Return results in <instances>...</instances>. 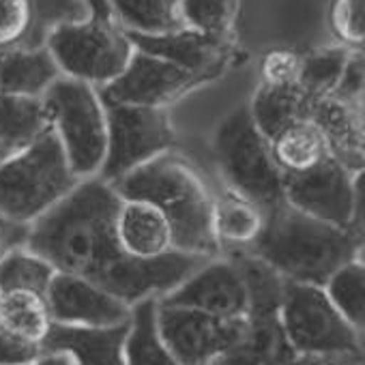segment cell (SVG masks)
Returning a JSON list of instances; mask_svg holds the SVG:
<instances>
[{
	"label": "cell",
	"instance_id": "cell-1",
	"mask_svg": "<svg viewBox=\"0 0 365 365\" xmlns=\"http://www.w3.org/2000/svg\"><path fill=\"white\" fill-rule=\"evenodd\" d=\"M120 198L112 182L84 178L48 213L29 226L24 247L56 273L93 279L118 254L114 220Z\"/></svg>",
	"mask_w": 365,
	"mask_h": 365
},
{
	"label": "cell",
	"instance_id": "cell-2",
	"mask_svg": "<svg viewBox=\"0 0 365 365\" xmlns=\"http://www.w3.org/2000/svg\"><path fill=\"white\" fill-rule=\"evenodd\" d=\"M118 198L144 200L170 222L176 252L211 258L217 241L211 228L213 198L200 176L178 157L165 153L112 182Z\"/></svg>",
	"mask_w": 365,
	"mask_h": 365
},
{
	"label": "cell",
	"instance_id": "cell-3",
	"mask_svg": "<svg viewBox=\"0 0 365 365\" xmlns=\"http://www.w3.org/2000/svg\"><path fill=\"white\" fill-rule=\"evenodd\" d=\"M254 247L288 282L320 288L339 267L356 258V239L350 230L318 222L286 202L264 215Z\"/></svg>",
	"mask_w": 365,
	"mask_h": 365
},
{
	"label": "cell",
	"instance_id": "cell-4",
	"mask_svg": "<svg viewBox=\"0 0 365 365\" xmlns=\"http://www.w3.org/2000/svg\"><path fill=\"white\" fill-rule=\"evenodd\" d=\"M78 182L80 178L50 127L33 144L0 163V220L14 226H31Z\"/></svg>",
	"mask_w": 365,
	"mask_h": 365
},
{
	"label": "cell",
	"instance_id": "cell-5",
	"mask_svg": "<svg viewBox=\"0 0 365 365\" xmlns=\"http://www.w3.org/2000/svg\"><path fill=\"white\" fill-rule=\"evenodd\" d=\"M41 99L73 174L80 180L99 176L108 148L106 106L99 91L63 76Z\"/></svg>",
	"mask_w": 365,
	"mask_h": 365
},
{
	"label": "cell",
	"instance_id": "cell-6",
	"mask_svg": "<svg viewBox=\"0 0 365 365\" xmlns=\"http://www.w3.org/2000/svg\"><path fill=\"white\" fill-rule=\"evenodd\" d=\"M46 48L65 78L86 82L95 88L118 78L135 50L118 18L99 14L56 26Z\"/></svg>",
	"mask_w": 365,
	"mask_h": 365
},
{
	"label": "cell",
	"instance_id": "cell-7",
	"mask_svg": "<svg viewBox=\"0 0 365 365\" xmlns=\"http://www.w3.org/2000/svg\"><path fill=\"white\" fill-rule=\"evenodd\" d=\"M215 153L237 194L262 211L284 205V176L273 161L269 140L252 120L250 108H239L220 125Z\"/></svg>",
	"mask_w": 365,
	"mask_h": 365
},
{
	"label": "cell",
	"instance_id": "cell-8",
	"mask_svg": "<svg viewBox=\"0 0 365 365\" xmlns=\"http://www.w3.org/2000/svg\"><path fill=\"white\" fill-rule=\"evenodd\" d=\"M282 327L290 348L307 359L361 354V331L339 316L320 286L286 284Z\"/></svg>",
	"mask_w": 365,
	"mask_h": 365
},
{
	"label": "cell",
	"instance_id": "cell-9",
	"mask_svg": "<svg viewBox=\"0 0 365 365\" xmlns=\"http://www.w3.org/2000/svg\"><path fill=\"white\" fill-rule=\"evenodd\" d=\"M108 120V148L99 178L114 182L135 168L170 153L174 129L163 108L103 103Z\"/></svg>",
	"mask_w": 365,
	"mask_h": 365
},
{
	"label": "cell",
	"instance_id": "cell-10",
	"mask_svg": "<svg viewBox=\"0 0 365 365\" xmlns=\"http://www.w3.org/2000/svg\"><path fill=\"white\" fill-rule=\"evenodd\" d=\"M207 260V256L172 252L159 258H131L123 252L106 264L91 282L133 307L146 299H161L180 286L192 273H196Z\"/></svg>",
	"mask_w": 365,
	"mask_h": 365
},
{
	"label": "cell",
	"instance_id": "cell-11",
	"mask_svg": "<svg viewBox=\"0 0 365 365\" xmlns=\"http://www.w3.org/2000/svg\"><path fill=\"white\" fill-rule=\"evenodd\" d=\"M157 327L178 365H209L243 335V320H222L196 309L163 305L157 299Z\"/></svg>",
	"mask_w": 365,
	"mask_h": 365
},
{
	"label": "cell",
	"instance_id": "cell-12",
	"mask_svg": "<svg viewBox=\"0 0 365 365\" xmlns=\"http://www.w3.org/2000/svg\"><path fill=\"white\" fill-rule=\"evenodd\" d=\"M284 202L318 222L350 230L356 217V185L350 170L329 157L305 174L284 176Z\"/></svg>",
	"mask_w": 365,
	"mask_h": 365
},
{
	"label": "cell",
	"instance_id": "cell-13",
	"mask_svg": "<svg viewBox=\"0 0 365 365\" xmlns=\"http://www.w3.org/2000/svg\"><path fill=\"white\" fill-rule=\"evenodd\" d=\"M205 80V76L133 50V56L129 58L123 73L97 91L103 103L165 108L170 101L178 99L182 93H187Z\"/></svg>",
	"mask_w": 365,
	"mask_h": 365
},
{
	"label": "cell",
	"instance_id": "cell-14",
	"mask_svg": "<svg viewBox=\"0 0 365 365\" xmlns=\"http://www.w3.org/2000/svg\"><path fill=\"white\" fill-rule=\"evenodd\" d=\"M159 303L196 309L222 320H243L252 309V292L230 262L207 260Z\"/></svg>",
	"mask_w": 365,
	"mask_h": 365
},
{
	"label": "cell",
	"instance_id": "cell-15",
	"mask_svg": "<svg viewBox=\"0 0 365 365\" xmlns=\"http://www.w3.org/2000/svg\"><path fill=\"white\" fill-rule=\"evenodd\" d=\"M54 324L67 327H114L131 316V307L82 275L54 273L46 292Z\"/></svg>",
	"mask_w": 365,
	"mask_h": 365
},
{
	"label": "cell",
	"instance_id": "cell-16",
	"mask_svg": "<svg viewBox=\"0 0 365 365\" xmlns=\"http://www.w3.org/2000/svg\"><path fill=\"white\" fill-rule=\"evenodd\" d=\"M84 18L82 0H0V52L43 48L56 26Z\"/></svg>",
	"mask_w": 365,
	"mask_h": 365
},
{
	"label": "cell",
	"instance_id": "cell-17",
	"mask_svg": "<svg viewBox=\"0 0 365 365\" xmlns=\"http://www.w3.org/2000/svg\"><path fill=\"white\" fill-rule=\"evenodd\" d=\"M129 320L114 327L54 324L46 335L43 354H67L73 365H125V337Z\"/></svg>",
	"mask_w": 365,
	"mask_h": 365
},
{
	"label": "cell",
	"instance_id": "cell-18",
	"mask_svg": "<svg viewBox=\"0 0 365 365\" xmlns=\"http://www.w3.org/2000/svg\"><path fill=\"white\" fill-rule=\"evenodd\" d=\"M116 245L131 258H159L176 252L174 232L168 217L144 200L120 198L114 220Z\"/></svg>",
	"mask_w": 365,
	"mask_h": 365
},
{
	"label": "cell",
	"instance_id": "cell-19",
	"mask_svg": "<svg viewBox=\"0 0 365 365\" xmlns=\"http://www.w3.org/2000/svg\"><path fill=\"white\" fill-rule=\"evenodd\" d=\"M127 37L135 50L178 65L198 76L211 78L217 71L222 46L215 37H207L192 29H180L163 35H138L127 31Z\"/></svg>",
	"mask_w": 365,
	"mask_h": 365
},
{
	"label": "cell",
	"instance_id": "cell-20",
	"mask_svg": "<svg viewBox=\"0 0 365 365\" xmlns=\"http://www.w3.org/2000/svg\"><path fill=\"white\" fill-rule=\"evenodd\" d=\"M269 144L282 176L305 174L333 157L322 129L309 116L284 127Z\"/></svg>",
	"mask_w": 365,
	"mask_h": 365
},
{
	"label": "cell",
	"instance_id": "cell-21",
	"mask_svg": "<svg viewBox=\"0 0 365 365\" xmlns=\"http://www.w3.org/2000/svg\"><path fill=\"white\" fill-rule=\"evenodd\" d=\"M63 73L50 50H9L0 52V95L43 97Z\"/></svg>",
	"mask_w": 365,
	"mask_h": 365
},
{
	"label": "cell",
	"instance_id": "cell-22",
	"mask_svg": "<svg viewBox=\"0 0 365 365\" xmlns=\"http://www.w3.org/2000/svg\"><path fill=\"white\" fill-rule=\"evenodd\" d=\"M50 129L41 97L0 95V146L18 153Z\"/></svg>",
	"mask_w": 365,
	"mask_h": 365
},
{
	"label": "cell",
	"instance_id": "cell-23",
	"mask_svg": "<svg viewBox=\"0 0 365 365\" xmlns=\"http://www.w3.org/2000/svg\"><path fill=\"white\" fill-rule=\"evenodd\" d=\"M123 356L125 365H178L157 327V299H146L131 307Z\"/></svg>",
	"mask_w": 365,
	"mask_h": 365
},
{
	"label": "cell",
	"instance_id": "cell-24",
	"mask_svg": "<svg viewBox=\"0 0 365 365\" xmlns=\"http://www.w3.org/2000/svg\"><path fill=\"white\" fill-rule=\"evenodd\" d=\"M211 228L217 245H254L264 228V211L245 196L228 192L213 200Z\"/></svg>",
	"mask_w": 365,
	"mask_h": 365
},
{
	"label": "cell",
	"instance_id": "cell-25",
	"mask_svg": "<svg viewBox=\"0 0 365 365\" xmlns=\"http://www.w3.org/2000/svg\"><path fill=\"white\" fill-rule=\"evenodd\" d=\"M312 99L301 91V86H262L254 95L250 114L260 133L273 140L290 123L305 118L309 114Z\"/></svg>",
	"mask_w": 365,
	"mask_h": 365
},
{
	"label": "cell",
	"instance_id": "cell-26",
	"mask_svg": "<svg viewBox=\"0 0 365 365\" xmlns=\"http://www.w3.org/2000/svg\"><path fill=\"white\" fill-rule=\"evenodd\" d=\"M120 26L138 35H163L185 29L180 20L182 0H110Z\"/></svg>",
	"mask_w": 365,
	"mask_h": 365
},
{
	"label": "cell",
	"instance_id": "cell-27",
	"mask_svg": "<svg viewBox=\"0 0 365 365\" xmlns=\"http://www.w3.org/2000/svg\"><path fill=\"white\" fill-rule=\"evenodd\" d=\"M0 324L35 344H43L52 327L46 297L31 290L3 292L0 294Z\"/></svg>",
	"mask_w": 365,
	"mask_h": 365
},
{
	"label": "cell",
	"instance_id": "cell-28",
	"mask_svg": "<svg viewBox=\"0 0 365 365\" xmlns=\"http://www.w3.org/2000/svg\"><path fill=\"white\" fill-rule=\"evenodd\" d=\"M327 299L331 305L339 312V316L354 327L356 331H363L365 324V269L363 260L354 258L339 267L322 286Z\"/></svg>",
	"mask_w": 365,
	"mask_h": 365
},
{
	"label": "cell",
	"instance_id": "cell-29",
	"mask_svg": "<svg viewBox=\"0 0 365 365\" xmlns=\"http://www.w3.org/2000/svg\"><path fill=\"white\" fill-rule=\"evenodd\" d=\"M54 273V267L31 250H7L0 256V292L31 290L46 297Z\"/></svg>",
	"mask_w": 365,
	"mask_h": 365
},
{
	"label": "cell",
	"instance_id": "cell-30",
	"mask_svg": "<svg viewBox=\"0 0 365 365\" xmlns=\"http://www.w3.org/2000/svg\"><path fill=\"white\" fill-rule=\"evenodd\" d=\"M350 52L352 50H346L339 46V48L318 50V52L301 58V73H299L301 91L312 101L333 95Z\"/></svg>",
	"mask_w": 365,
	"mask_h": 365
},
{
	"label": "cell",
	"instance_id": "cell-31",
	"mask_svg": "<svg viewBox=\"0 0 365 365\" xmlns=\"http://www.w3.org/2000/svg\"><path fill=\"white\" fill-rule=\"evenodd\" d=\"M235 11L237 0H182L180 3V20L185 29L215 39H222L230 29Z\"/></svg>",
	"mask_w": 365,
	"mask_h": 365
},
{
	"label": "cell",
	"instance_id": "cell-32",
	"mask_svg": "<svg viewBox=\"0 0 365 365\" xmlns=\"http://www.w3.org/2000/svg\"><path fill=\"white\" fill-rule=\"evenodd\" d=\"M329 26L341 48L359 52L365 39V0H333Z\"/></svg>",
	"mask_w": 365,
	"mask_h": 365
},
{
	"label": "cell",
	"instance_id": "cell-33",
	"mask_svg": "<svg viewBox=\"0 0 365 365\" xmlns=\"http://www.w3.org/2000/svg\"><path fill=\"white\" fill-rule=\"evenodd\" d=\"M301 56L290 50H271L260 63L262 86H299Z\"/></svg>",
	"mask_w": 365,
	"mask_h": 365
},
{
	"label": "cell",
	"instance_id": "cell-34",
	"mask_svg": "<svg viewBox=\"0 0 365 365\" xmlns=\"http://www.w3.org/2000/svg\"><path fill=\"white\" fill-rule=\"evenodd\" d=\"M41 354V344H35L0 324V365H31Z\"/></svg>",
	"mask_w": 365,
	"mask_h": 365
},
{
	"label": "cell",
	"instance_id": "cell-35",
	"mask_svg": "<svg viewBox=\"0 0 365 365\" xmlns=\"http://www.w3.org/2000/svg\"><path fill=\"white\" fill-rule=\"evenodd\" d=\"M361 95H363V54L359 50V52H350L341 78L331 97H337L339 101L354 106L356 99H361Z\"/></svg>",
	"mask_w": 365,
	"mask_h": 365
},
{
	"label": "cell",
	"instance_id": "cell-36",
	"mask_svg": "<svg viewBox=\"0 0 365 365\" xmlns=\"http://www.w3.org/2000/svg\"><path fill=\"white\" fill-rule=\"evenodd\" d=\"M31 365H73V361L67 354H41Z\"/></svg>",
	"mask_w": 365,
	"mask_h": 365
},
{
	"label": "cell",
	"instance_id": "cell-37",
	"mask_svg": "<svg viewBox=\"0 0 365 365\" xmlns=\"http://www.w3.org/2000/svg\"><path fill=\"white\" fill-rule=\"evenodd\" d=\"M9 155H11V153H7V150H5L3 146H0V163H3V161H5V159L9 157Z\"/></svg>",
	"mask_w": 365,
	"mask_h": 365
},
{
	"label": "cell",
	"instance_id": "cell-38",
	"mask_svg": "<svg viewBox=\"0 0 365 365\" xmlns=\"http://www.w3.org/2000/svg\"><path fill=\"white\" fill-rule=\"evenodd\" d=\"M0 294H3V292H0Z\"/></svg>",
	"mask_w": 365,
	"mask_h": 365
}]
</instances>
